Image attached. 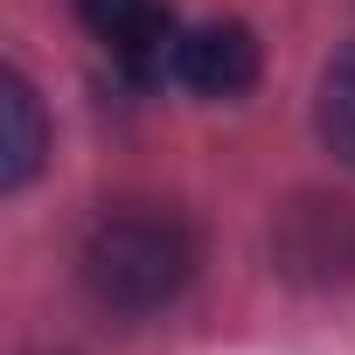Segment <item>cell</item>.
<instances>
[{
    "label": "cell",
    "instance_id": "obj_6",
    "mask_svg": "<svg viewBox=\"0 0 355 355\" xmlns=\"http://www.w3.org/2000/svg\"><path fill=\"white\" fill-rule=\"evenodd\" d=\"M313 119H320L327 153H334L341 167H355V42L320 70V105H313Z\"/></svg>",
    "mask_w": 355,
    "mask_h": 355
},
{
    "label": "cell",
    "instance_id": "obj_1",
    "mask_svg": "<svg viewBox=\"0 0 355 355\" xmlns=\"http://www.w3.org/2000/svg\"><path fill=\"white\" fill-rule=\"evenodd\" d=\"M196 258H202L196 230L167 202H119L84 230L77 279H84L91 306H105L119 320H146V313H160L189 293Z\"/></svg>",
    "mask_w": 355,
    "mask_h": 355
},
{
    "label": "cell",
    "instance_id": "obj_2",
    "mask_svg": "<svg viewBox=\"0 0 355 355\" xmlns=\"http://www.w3.org/2000/svg\"><path fill=\"white\" fill-rule=\"evenodd\" d=\"M272 251H279L286 279H306V286L355 279V202H341V196H300L293 209H279Z\"/></svg>",
    "mask_w": 355,
    "mask_h": 355
},
{
    "label": "cell",
    "instance_id": "obj_4",
    "mask_svg": "<svg viewBox=\"0 0 355 355\" xmlns=\"http://www.w3.org/2000/svg\"><path fill=\"white\" fill-rule=\"evenodd\" d=\"M167 77L196 98H244L265 77V49L244 21H202V28H182Z\"/></svg>",
    "mask_w": 355,
    "mask_h": 355
},
{
    "label": "cell",
    "instance_id": "obj_5",
    "mask_svg": "<svg viewBox=\"0 0 355 355\" xmlns=\"http://www.w3.org/2000/svg\"><path fill=\"white\" fill-rule=\"evenodd\" d=\"M49 160V119L21 70L0 77V196H21Z\"/></svg>",
    "mask_w": 355,
    "mask_h": 355
},
{
    "label": "cell",
    "instance_id": "obj_3",
    "mask_svg": "<svg viewBox=\"0 0 355 355\" xmlns=\"http://www.w3.org/2000/svg\"><path fill=\"white\" fill-rule=\"evenodd\" d=\"M77 21L91 28V42H98L132 84L167 77L174 42H182V21H174L167 0H77Z\"/></svg>",
    "mask_w": 355,
    "mask_h": 355
}]
</instances>
